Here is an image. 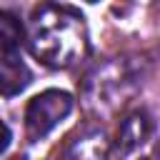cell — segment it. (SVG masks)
Wrapping results in <instances>:
<instances>
[{
  "instance_id": "6da1fadb",
  "label": "cell",
  "mask_w": 160,
  "mask_h": 160,
  "mask_svg": "<svg viewBox=\"0 0 160 160\" xmlns=\"http://www.w3.org/2000/svg\"><path fill=\"white\" fill-rule=\"evenodd\" d=\"M30 52L50 68H70L85 55L88 32L82 15L68 5H40L30 18Z\"/></svg>"
},
{
  "instance_id": "7a4b0ae2",
  "label": "cell",
  "mask_w": 160,
  "mask_h": 160,
  "mask_svg": "<svg viewBox=\"0 0 160 160\" xmlns=\"http://www.w3.org/2000/svg\"><path fill=\"white\" fill-rule=\"evenodd\" d=\"M72 110V98L65 90H45L28 102L25 128L32 140L45 138L58 122H62Z\"/></svg>"
},
{
  "instance_id": "3957f363",
  "label": "cell",
  "mask_w": 160,
  "mask_h": 160,
  "mask_svg": "<svg viewBox=\"0 0 160 160\" xmlns=\"http://www.w3.org/2000/svg\"><path fill=\"white\" fill-rule=\"evenodd\" d=\"M30 80H32V72L20 58L5 55L0 60V95L12 98V95L22 92L30 85Z\"/></svg>"
},
{
  "instance_id": "277c9868",
  "label": "cell",
  "mask_w": 160,
  "mask_h": 160,
  "mask_svg": "<svg viewBox=\"0 0 160 160\" xmlns=\"http://www.w3.org/2000/svg\"><path fill=\"white\" fill-rule=\"evenodd\" d=\"M152 130V122H150V115L145 110H135L132 115H128L120 125V132H118V148L122 152L132 150L135 145L145 142L148 135Z\"/></svg>"
},
{
  "instance_id": "5b68a950",
  "label": "cell",
  "mask_w": 160,
  "mask_h": 160,
  "mask_svg": "<svg viewBox=\"0 0 160 160\" xmlns=\"http://www.w3.org/2000/svg\"><path fill=\"white\" fill-rule=\"evenodd\" d=\"M105 155H108L105 135L102 132H90V135L72 142L65 160H105Z\"/></svg>"
},
{
  "instance_id": "8992f818",
  "label": "cell",
  "mask_w": 160,
  "mask_h": 160,
  "mask_svg": "<svg viewBox=\"0 0 160 160\" xmlns=\"http://www.w3.org/2000/svg\"><path fill=\"white\" fill-rule=\"evenodd\" d=\"M22 42V25L15 15L0 10V52L10 55Z\"/></svg>"
},
{
  "instance_id": "52a82bcc",
  "label": "cell",
  "mask_w": 160,
  "mask_h": 160,
  "mask_svg": "<svg viewBox=\"0 0 160 160\" xmlns=\"http://www.w3.org/2000/svg\"><path fill=\"white\" fill-rule=\"evenodd\" d=\"M10 128L5 125V122H0V152H5V148L10 145Z\"/></svg>"
},
{
  "instance_id": "ba28073f",
  "label": "cell",
  "mask_w": 160,
  "mask_h": 160,
  "mask_svg": "<svg viewBox=\"0 0 160 160\" xmlns=\"http://www.w3.org/2000/svg\"><path fill=\"white\" fill-rule=\"evenodd\" d=\"M155 160H160V142L155 145Z\"/></svg>"
},
{
  "instance_id": "9c48e42d",
  "label": "cell",
  "mask_w": 160,
  "mask_h": 160,
  "mask_svg": "<svg viewBox=\"0 0 160 160\" xmlns=\"http://www.w3.org/2000/svg\"><path fill=\"white\" fill-rule=\"evenodd\" d=\"M140 160H150V158H140Z\"/></svg>"
}]
</instances>
